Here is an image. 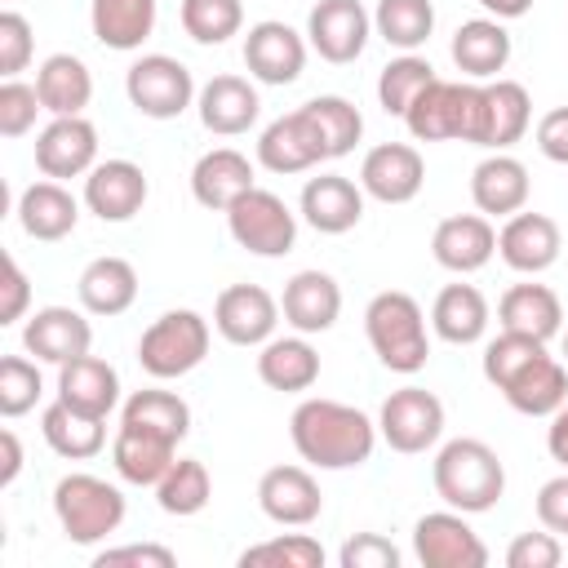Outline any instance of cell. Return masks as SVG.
<instances>
[{
  "label": "cell",
  "mask_w": 568,
  "mask_h": 568,
  "mask_svg": "<svg viewBox=\"0 0 568 568\" xmlns=\"http://www.w3.org/2000/svg\"><path fill=\"white\" fill-rule=\"evenodd\" d=\"M288 439L297 448V457L315 470H351L364 466L377 448V422L368 413H359L355 404L342 399H324L311 395L293 408L288 417Z\"/></svg>",
  "instance_id": "1"
},
{
  "label": "cell",
  "mask_w": 568,
  "mask_h": 568,
  "mask_svg": "<svg viewBox=\"0 0 568 568\" xmlns=\"http://www.w3.org/2000/svg\"><path fill=\"white\" fill-rule=\"evenodd\" d=\"M430 484L444 506H453L462 515H484L506 493V466H501L497 448H488L475 435H462V439L439 444V453L430 462Z\"/></svg>",
  "instance_id": "2"
},
{
  "label": "cell",
  "mask_w": 568,
  "mask_h": 568,
  "mask_svg": "<svg viewBox=\"0 0 568 568\" xmlns=\"http://www.w3.org/2000/svg\"><path fill=\"white\" fill-rule=\"evenodd\" d=\"M364 333L373 355L382 359V368L390 373H422L430 359V333H426V315L417 306L413 293L404 288H386L364 306Z\"/></svg>",
  "instance_id": "3"
},
{
  "label": "cell",
  "mask_w": 568,
  "mask_h": 568,
  "mask_svg": "<svg viewBox=\"0 0 568 568\" xmlns=\"http://www.w3.org/2000/svg\"><path fill=\"white\" fill-rule=\"evenodd\" d=\"M124 510H129L124 493L102 475L71 470L53 484V519H58L62 537L75 546H98L111 532H120Z\"/></svg>",
  "instance_id": "4"
},
{
  "label": "cell",
  "mask_w": 568,
  "mask_h": 568,
  "mask_svg": "<svg viewBox=\"0 0 568 568\" xmlns=\"http://www.w3.org/2000/svg\"><path fill=\"white\" fill-rule=\"evenodd\" d=\"M484 84L479 80H430L417 102L404 111V124L417 142H479Z\"/></svg>",
  "instance_id": "5"
},
{
  "label": "cell",
  "mask_w": 568,
  "mask_h": 568,
  "mask_svg": "<svg viewBox=\"0 0 568 568\" xmlns=\"http://www.w3.org/2000/svg\"><path fill=\"white\" fill-rule=\"evenodd\" d=\"M209 342H213V328L200 311L191 306H178V311H164L160 320H151L138 337V364L146 377L155 382H178L186 373H195L209 355Z\"/></svg>",
  "instance_id": "6"
},
{
  "label": "cell",
  "mask_w": 568,
  "mask_h": 568,
  "mask_svg": "<svg viewBox=\"0 0 568 568\" xmlns=\"http://www.w3.org/2000/svg\"><path fill=\"white\" fill-rule=\"evenodd\" d=\"M226 231L253 257H284L297 244V213L275 191L253 186L226 209Z\"/></svg>",
  "instance_id": "7"
},
{
  "label": "cell",
  "mask_w": 568,
  "mask_h": 568,
  "mask_svg": "<svg viewBox=\"0 0 568 568\" xmlns=\"http://www.w3.org/2000/svg\"><path fill=\"white\" fill-rule=\"evenodd\" d=\"M124 93L129 106L146 120H178L186 106H195V75L186 71V62L169 58V53H142L129 71H124Z\"/></svg>",
  "instance_id": "8"
},
{
  "label": "cell",
  "mask_w": 568,
  "mask_h": 568,
  "mask_svg": "<svg viewBox=\"0 0 568 568\" xmlns=\"http://www.w3.org/2000/svg\"><path fill=\"white\" fill-rule=\"evenodd\" d=\"M377 435L404 457L435 448L444 439V404H439V395L426 390V386L390 390L382 399V408H377Z\"/></svg>",
  "instance_id": "9"
},
{
  "label": "cell",
  "mask_w": 568,
  "mask_h": 568,
  "mask_svg": "<svg viewBox=\"0 0 568 568\" xmlns=\"http://www.w3.org/2000/svg\"><path fill=\"white\" fill-rule=\"evenodd\" d=\"M413 555L426 568H484L488 564V546L484 537L470 528V519L453 506L430 510L413 524Z\"/></svg>",
  "instance_id": "10"
},
{
  "label": "cell",
  "mask_w": 568,
  "mask_h": 568,
  "mask_svg": "<svg viewBox=\"0 0 568 568\" xmlns=\"http://www.w3.org/2000/svg\"><path fill=\"white\" fill-rule=\"evenodd\" d=\"M368 36H373V13L359 0H320L306 13V44L333 67L355 62L368 49Z\"/></svg>",
  "instance_id": "11"
},
{
  "label": "cell",
  "mask_w": 568,
  "mask_h": 568,
  "mask_svg": "<svg viewBox=\"0 0 568 568\" xmlns=\"http://www.w3.org/2000/svg\"><path fill=\"white\" fill-rule=\"evenodd\" d=\"M306 36L280 18H262L244 36V67L257 84H293L306 71Z\"/></svg>",
  "instance_id": "12"
},
{
  "label": "cell",
  "mask_w": 568,
  "mask_h": 568,
  "mask_svg": "<svg viewBox=\"0 0 568 568\" xmlns=\"http://www.w3.org/2000/svg\"><path fill=\"white\" fill-rule=\"evenodd\" d=\"M280 297H271L262 284H226L213 302V328L231 346H262L275 337L280 324Z\"/></svg>",
  "instance_id": "13"
},
{
  "label": "cell",
  "mask_w": 568,
  "mask_h": 568,
  "mask_svg": "<svg viewBox=\"0 0 568 568\" xmlns=\"http://www.w3.org/2000/svg\"><path fill=\"white\" fill-rule=\"evenodd\" d=\"M98 164V129L84 115H53L36 133V169L53 182L84 178Z\"/></svg>",
  "instance_id": "14"
},
{
  "label": "cell",
  "mask_w": 568,
  "mask_h": 568,
  "mask_svg": "<svg viewBox=\"0 0 568 568\" xmlns=\"http://www.w3.org/2000/svg\"><path fill=\"white\" fill-rule=\"evenodd\" d=\"M320 160H328V146L320 138V124L311 120L306 106L271 120L262 133H257V164L271 169V173H306L315 169Z\"/></svg>",
  "instance_id": "15"
},
{
  "label": "cell",
  "mask_w": 568,
  "mask_h": 568,
  "mask_svg": "<svg viewBox=\"0 0 568 568\" xmlns=\"http://www.w3.org/2000/svg\"><path fill=\"white\" fill-rule=\"evenodd\" d=\"M426 182V160L413 142H382L359 164V186L377 204H408Z\"/></svg>",
  "instance_id": "16"
},
{
  "label": "cell",
  "mask_w": 568,
  "mask_h": 568,
  "mask_svg": "<svg viewBox=\"0 0 568 568\" xmlns=\"http://www.w3.org/2000/svg\"><path fill=\"white\" fill-rule=\"evenodd\" d=\"M257 506L280 528H306L324 510V493L311 475V466H271L257 479Z\"/></svg>",
  "instance_id": "17"
},
{
  "label": "cell",
  "mask_w": 568,
  "mask_h": 568,
  "mask_svg": "<svg viewBox=\"0 0 568 568\" xmlns=\"http://www.w3.org/2000/svg\"><path fill=\"white\" fill-rule=\"evenodd\" d=\"M195 111H200V124H204L209 133H217V138H240V133H248V129L257 124L262 98H257L253 75H231V71H222V75H213V80L200 84Z\"/></svg>",
  "instance_id": "18"
},
{
  "label": "cell",
  "mask_w": 568,
  "mask_h": 568,
  "mask_svg": "<svg viewBox=\"0 0 568 568\" xmlns=\"http://www.w3.org/2000/svg\"><path fill=\"white\" fill-rule=\"evenodd\" d=\"M146 195L151 182L133 160H98L84 173V209L102 222H129L133 213H142Z\"/></svg>",
  "instance_id": "19"
},
{
  "label": "cell",
  "mask_w": 568,
  "mask_h": 568,
  "mask_svg": "<svg viewBox=\"0 0 568 568\" xmlns=\"http://www.w3.org/2000/svg\"><path fill=\"white\" fill-rule=\"evenodd\" d=\"M22 346L27 355H36L40 364H71L80 355H89L93 346V324L84 320V311L71 306H40L27 315L22 324Z\"/></svg>",
  "instance_id": "20"
},
{
  "label": "cell",
  "mask_w": 568,
  "mask_h": 568,
  "mask_svg": "<svg viewBox=\"0 0 568 568\" xmlns=\"http://www.w3.org/2000/svg\"><path fill=\"white\" fill-rule=\"evenodd\" d=\"M559 248H564V235H559V222L546 217V213H510L497 231V253L510 271L519 275H541L559 262Z\"/></svg>",
  "instance_id": "21"
},
{
  "label": "cell",
  "mask_w": 568,
  "mask_h": 568,
  "mask_svg": "<svg viewBox=\"0 0 568 568\" xmlns=\"http://www.w3.org/2000/svg\"><path fill=\"white\" fill-rule=\"evenodd\" d=\"M430 253H435V262H439L444 271H453V275H475V271H484V266L493 262V253H497V226H493V217H484V213H453V217H444V222L435 226Z\"/></svg>",
  "instance_id": "22"
},
{
  "label": "cell",
  "mask_w": 568,
  "mask_h": 568,
  "mask_svg": "<svg viewBox=\"0 0 568 568\" xmlns=\"http://www.w3.org/2000/svg\"><path fill=\"white\" fill-rule=\"evenodd\" d=\"M297 213L306 217L311 231L320 235H346L359 226L364 217V186L342 178V173H320V178H306L302 186V200H297Z\"/></svg>",
  "instance_id": "23"
},
{
  "label": "cell",
  "mask_w": 568,
  "mask_h": 568,
  "mask_svg": "<svg viewBox=\"0 0 568 568\" xmlns=\"http://www.w3.org/2000/svg\"><path fill=\"white\" fill-rule=\"evenodd\" d=\"M280 311H284V324L293 333H306V337L328 333L342 315V284L328 271H315V266L297 271L280 293Z\"/></svg>",
  "instance_id": "24"
},
{
  "label": "cell",
  "mask_w": 568,
  "mask_h": 568,
  "mask_svg": "<svg viewBox=\"0 0 568 568\" xmlns=\"http://www.w3.org/2000/svg\"><path fill=\"white\" fill-rule=\"evenodd\" d=\"M532 124V98L519 80H484V111H479V142L484 151H510Z\"/></svg>",
  "instance_id": "25"
},
{
  "label": "cell",
  "mask_w": 568,
  "mask_h": 568,
  "mask_svg": "<svg viewBox=\"0 0 568 568\" xmlns=\"http://www.w3.org/2000/svg\"><path fill=\"white\" fill-rule=\"evenodd\" d=\"M253 186H257L253 160L244 151H235V146H213L191 169V195H195V204H204L213 213H226Z\"/></svg>",
  "instance_id": "26"
},
{
  "label": "cell",
  "mask_w": 568,
  "mask_h": 568,
  "mask_svg": "<svg viewBox=\"0 0 568 568\" xmlns=\"http://www.w3.org/2000/svg\"><path fill=\"white\" fill-rule=\"evenodd\" d=\"M528 191H532L528 169L510 151L484 155L475 164V173H470V200H475V209L484 217H510V213H519L528 204Z\"/></svg>",
  "instance_id": "27"
},
{
  "label": "cell",
  "mask_w": 568,
  "mask_h": 568,
  "mask_svg": "<svg viewBox=\"0 0 568 568\" xmlns=\"http://www.w3.org/2000/svg\"><path fill=\"white\" fill-rule=\"evenodd\" d=\"M501 399L524 413V417H550L555 408L568 404V364L555 359L550 351H541L537 359H528L506 386H501Z\"/></svg>",
  "instance_id": "28"
},
{
  "label": "cell",
  "mask_w": 568,
  "mask_h": 568,
  "mask_svg": "<svg viewBox=\"0 0 568 568\" xmlns=\"http://www.w3.org/2000/svg\"><path fill=\"white\" fill-rule=\"evenodd\" d=\"M448 53H453V62H457V71L466 80H479V84L497 80L506 71V62H510V31L497 18H470V22H462L453 31Z\"/></svg>",
  "instance_id": "29"
},
{
  "label": "cell",
  "mask_w": 568,
  "mask_h": 568,
  "mask_svg": "<svg viewBox=\"0 0 568 568\" xmlns=\"http://www.w3.org/2000/svg\"><path fill=\"white\" fill-rule=\"evenodd\" d=\"M18 226L31 235V240H44V244H53V240H67L71 231H75V222H80V200L62 186V182H53V178H40V182H31L22 195H18Z\"/></svg>",
  "instance_id": "30"
},
{
  "label": "cell",
  "mask_w": 568,
  "mask_h": 568,
  "mask_svg": "<svg viewBox=\"0 0 568 568\" xmlns=\"http://www.w3.org/2000/svg\"><path fill=\"white\" fill-rule=\"evenodd\" d=\"M160 0H89V27L102 49L133 53L151 40Z\"/></svg>",
  "instance_id": "31"
},
{
  "label": "cell",
  "mask_w": 568,
  "mask_h": 568,
  "mask_svg": "<svg viewBox=\"0 0 568 568\" xmlns=\"http://www.w3.org/2000/svg\"><path fill=\"white\" fill-rule=\"evenodd\" d=\"M75 297H80V306L89 315H106V320L124 315L138 302V271H133V262H124L115 253L93 257L80 271V280H75Z\"/></svg>",
  "instance_id": "32"
},
{
  "label": "cell",
  "mask_w": 568,
  "mask_h": 568,
  "mask_svg": "<svg viewBox=\"0 0 568 568\" xmlns=\"http://www.w3.org/2000/svg\"><path fill=\"white\" fill-rule=\"evenodd\" d=\"M58 399L89 417H111L120 408V373L98 355H80L58 368Z\"/></svg>",
  "instance_id": "33"
},
{
  "label": "cell",
  "mask_w": 568,
  "mask_h": 568,
  "mask_svg": "<svg viewBox=\"0 0 568 568\" xmlns=\"http://www.w3.org/2000/svg\"><path fill=\"white\" fill-rule=\"evenodd\" d=\"M497 324L510 328V333H528V337H559L564 333V306H559V293L550 284H510L497 302Z\"/></svg>",
  "instance_id": "34"
},
{
  "label": "cell",
  "mask_w": 568,
  "mask_h": 568,
  "mask_svg": "<svg viewBox=\"0 0 568 568\" xmlns=\"http://www.w3.org/2000/svg\"><path fill=\"white\" fill-rule=\"evenodd\" d=\"M257 377L271 390L302 395V390H311L320 382V351L306 342V333L271 337V342L257 346Z\"/></svg>",
  "instance_id": "35"
},
{
  "label": "cell",
  "mask_w": 568,
  "mask_h": 568,
  "mask_svg": "<svg viewBox=\"0 0 568 568\" xmlns=\"http://www.w3.org/2000/svg\"><path fill=\"white\" fill-rule=\"evenodd\" d=\"M173 462H178V444L173 439H160L151 430L120 426L115 439H111V466L133 488H155Z\"/></svg>",
  "instance_id": "36"
},
{
  "label": "cell",
  "mask_w": 568,
  "mask_h": 568,
  "mask_svg": "<svg viewBox=\"0 0 568 568\" xmlns=\"http://www.w3.org/2000/svg\"><path fill=\"white\" fill-rule=\"evenodd\" d=\"M488 297L475 288V284H444L435 293V306H430V328L435 337H444L448 346H475L484 333H488Z\"/></svg>",
  "instance_id": "37"
},
{
  "label": "cell",
  "mask_w": 568,
  "mask_h": 568,
  "mask_svg": "<svg viewBox=\"0 0 568 568\" xmlns=\"http://www.w3.org/2000/svg\"><path fill=\"white\" fill-rule=\"evenodd\" d=\"M40 435H44V444H49L58 457H67V462H89V457H98V453L106 448V417H89V413H80V408H71V404L53 399V404H44V413H40Z\"/></svg>",
  "instance_id": "38"
},
{
  "label": "cell",
  "mask_w": 568,
  "mask_h": 568,
  "mask_svg": "<svg viewBox=\"0 0 568 568\" xmlns=\"http://www.w3.org/2000/svg\"><path fill=\"white\" fill-rule=\"evenodd\" d=\"M36 93L49 115H84L93 102V71L75 53H49L36 71Z\"/></svg>",
  "instance_id": "39"
},
{
  "label": "cell",
  "mask_w": 568,
  "mask_h": 568,
  "mask_svg": "<svg viewBox=\"0 0 568 568\" xmlns=\"http://www.w3.org/2000/svg\"><path fill=\"white\" fill-rule=\"evenodd\" d=\"M120 426H138V430H151V435H160V439L182 444L186 430H191V404H186L178 390L146 386V390H133V395L120 404Z\"/></svg>",
  "instance_id": "40"
},
{
  "label": "cell",
  "mask_w": 568,
  "mask_h": 568,
  "mask_svg": "<svg viewBox=\"0 0 568 568\" xmlns=\"http://www.w3.org/2000/svg\"><path fill=\"white\" fill-rule=\"evenodd\" d=\"M435 31V4L430 0H377L373 9V36H382L399 53H417Z\"/></svg>",
  "instance_id": "41"
},
{
  "label": "cell",
  "mask_w": 568,
  "mask_h": 568,
  "mask_svg": "<svg viewBox=\"0 0 568 568\" xmlns=\"http://www.w3.org/2000/svg\"><path fill=\"white\" fill-rule=\"evenodd\" d=\"M209 497H213V479H209V466H204L200 457H178V462L164 470V479L155 484L160 510H164V515H178V519L200 515V510L209 506Z\"/></svg>",
  "instance_id": "42"
},
{
  "label": "cell",
  "mask_w": 568,
  "mask_h": 568,
  "mask_svg": "<svg viewBox=\"0 0 568 568\" xmlns=\"http://www.w3.org/2000/svg\"><path fill=\"white\" fill-rule=\"evenodd\" d=\"M430 80H435V67H430L422 53H399V58H390V62L382 67V75H377V102H382V111L404 120V111L417 102V93H422Z\"/></svg>",
  "instance_id": "43"
},
{
  "label": "cell",
  "mask_w": 568,
  "mask_h": 568,
  "mask_svg": "<svg viewBox=\"0 0 568 568\" xmlns=\"http://www.w3.org/2000/svg\"><path fill=\"white\" fill-rule=\"evenodd\" d=\"M302 106H306L311 120L320 124V138H324V146H328V160L351 155L355 142L364 138V115H359L355 102H346V98H337V93H320V98H311V102H302Z\"/></svg>",
  "instance_id": "44"
},
{
  "label": "cell",
  "mask_w": 568,
  "mask_h": 568,
  "mask_svg": "<svg viewBox=\"0 0 568 568\" xmlns=\"http://www.w3.org/2000/svg\"><path fill=\"white\" fill-rule=\"evenodd\" d=\"M178 22L195 44H226L244 31V0H182Z\"/></svg>",
  "instance_id": "45"
},
{
  "label": "cell",
  "mask_w": 568,
  "mask_h": 568,
  "mask_svg": "<svg viewBox=\"0 0 568 568\" xmlns=\"http://www.w3.org/2000/svg\"><path fill=\"white\" fill-rule=\"evenodd\" d=\"M240 568H324V546L311 532H280L240 550Z\"/></svg>",
  "instance_id": "46"
},
{
  "label": "cell",
  "mask_w": 568,
  "mask_h": 568,
  "mask_svg": "<svg viewBox=\"0 0 568 568\" xmlns=\"http://www.w3.org/2000/svg\"><path fill=\"white\" fill-rule=\"evenodd\" d=\"M44 395V377H40V359L27 355H4L0 359V413L13 422L22 413H31Z\"/></svg>",
  "instance_id": "47"
},
{
  "label": "cell",
  "mask_w": 568,
  "mask_h": 568,
  "mask_svg": "<svg viewBox=\"0 0 568 568\" xmlns=\"http://www.w3.org/2000/svg\"><path fill=\"white\" fill-rule=\"evenodd\" d=\"M546 351V342L541 337H528V333H510V328H501L488 346H484V377H488V386H506L528 359H537Z\"/></svg>",
  "instance_id": "48"
},
{
  "label": "cell",
  "mask_w": 568,
  "mask_h": 568,
  "mask_svg": "<svg viewBox=\"0 0 568 568\" xmlns=\"http://www.w3.org/2000/svg\"><path fill=\"white\" fill-rule=\"evenodd\" d=\"M44 111L36 84L27 80H0V133L4 138H22L36 129V115Z\"/></svg>",
  "instance_id": "49"
},
{
  "label": "cell",
  "mask_w": 568,
  "mask_h": 568,
  "mask_svg": "<svg viewBox=\"0 0 568 568\" xmlns=\"http://www.w3.org/2000/svg\"><path fill=\"white\" fill-rule=\"evenodd\" d=\"M36 53V36H31V22L18 13V9H4L0 13V75L4 80H18L27 71Z\"/></svg>",
  "instance_id": "50"
},
{
  "label": "cell",
  "mask_w": 568,
  "mask_h": 568,
  "mask_svg": "<svg viewBox=\"0 0 568 568\" xmlns=\"http://www.w3.org/2000/svg\"><path fill=\"white\" fill-rule=\"evenodd\" d=\"M337 564L342 568H399V550L382 532H355V537L342 541Z\"/></svg>",
  "instance_id": "51"
},
{
  "label": "cell",
  "mask_w": 568,
  "mask_h": 568,
  "mask_svg": "<svg viewBox=\"0 0 568 568\" xmlns=\"http://www.w3.org/2000/svg\"><path fill=\"white\" fill-rule=\"evenodd\" d=\"M559 559H564V546H559V532H550V528L519 532L506 546V568H555Z\"/></svg>",
  "instance_id": "52"
},
{
  "label": "cell",
  "mask_w": 568,
  "mask_h": 568,
  "mask_svg": "<svg viewBox=\"0 0 568 568\" xmlns=\"http://www.w3.org/2000/svg\"><path fill=\"white\" fill-rule=\"evenodd\" d=\"M120 564H133V568H173L178 555L169 546H155V541H129V546H106L93 555V568H120Z\"/></svg>",
  "instance_id": "53"
},
{
  "label": "cell",
  "mask_w": 568,
  "mask_h": 568,
  "mask_svg": "<svg viewBox=\"0 0 568 568\" xmlns=\"http://www.w3.org/2000/svg\"><path fill=\"white\" fill-rule=\"evenodd\" d=\"M532 510H537V524H541V528L568 537V470H559L555 479H546V484L537 488Z\"/></svg>",
  "instance_id": "54"
},
{
  "label": "cell",
  "mask_w": 568,
  "mask_h": 568,
  "mask_svg": "<svg viewBox=\"0 0 568 568\" xmlns=\"http://www.w3.org/2000/svg\"><path fill=\"white\" fill-rule=\"evenodd\" d=\"M4 297H0V324H18L22 315H27V306H31V280H27V271L13 262V257H4Z\"/></svg>",
  "instance_id": "55"
},
{
  "label": "cell",
  "mask_w": 568,
  "mask_h": 568,
  "mask_svg": "<svg viewBox=\"0 0 568 568\" xmlns=\"http://www.w3.org/2000/svg\"><path fill=\"white\" fill-rule=\"evenodd\" d=\"M537 151L550 160V164H568V106H555L537 120Z\"/></svg>",
  "instance_id": "56"
},
{
  "label": "cell",
  "mask_w": 568,
  "mask_h": 568,
  "mask_svg": "<svg viewBox=\"0 0 568 568\" xmlns=\"http://www.w3.org/2000/svg\"><path fill=\"white\" fill-rule=\"evenodd\" d=\"M546 453L550 462H559L568 470V404L550 413V426H546Z\"/></svg>",
  "instance_id": "57"
},
{
  "label": "cell",
  "mask_w": 568,
  "mask_h": 568,
  "mask_svg": "<svg viewBox=\"0 0 568 568\" xmlns=\"http://www.w3.org/2000/svg\"><path fill=\"white\" fill-rule=\"evenodd\" d=\"M0 448H4L0 488H13V479L22 475V444H18V430H13V426H4V430H0Z\"/></svg>",
  "instance_id": "58"
},
{
  "label": "cell",
  "mask_w": 568,
  "mask_h": 568,
  "mask_svg": "<svg viewBox=\"0 0 568 568\" xmlns=\"http://www.w3.org/2000/svg\"><path fill=\"white\" fill-rule=\"evenodd\" d=\"M484 9H488V18H497V22H515V18H524L528 9H532V0H479Z\"/></svg>",
  "instance_id": "59"
},
{
  "label": "cell",
  "mask_w": 568,
  "mask_h": 568,
  "mask_svg": "<svg viewBox=\"0 0 568 568\" xmlns=\"http://www.w3.org/2000/svg\"><path fill=\"white\" fill-rule=\"evenodd\" d=\"M564 364H568V328H564Z\"/></svg>",
  "instance_id": "60"
}]
</instances>
